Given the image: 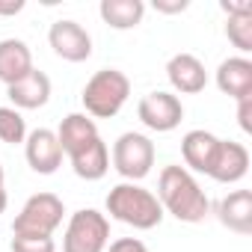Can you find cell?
<instances>
[{
    "label": "cell",
    "instance_id": "28",
    "mask_svg": "<svg viewBox=\"0 0 252 252\" xmlns=\"http://www.w3.org/2000/svg\"><path fill=\"white\" fill-rule=\"evenodd\" d=\"M6 205H9V196H6V190H3V187H0V214L6 211Z\"/></svg>",
    "mask_w": 252,
    "mask_h": 252
},
{
    "label": "cell",
    "instance_id": "11",
    "mask_svg": "<svg viewBox=\"0 0 252 252\" xmlns=\"http://www.w3.org/2000/svg\"><path fill=\"white\" fill-rule=\"evenodd\" d=\"M249 172V152L240 143L231 140H220V149L214 155V163L208 169V175L220 184H237L243 175Z\"/></svg>",
    "mask_w": 252,
    "mask_h": 252
},
{
    "label": "cell",
    "instance_id": "10",
    "mask_svg": "<svg viewBox=\"0 0 252 252\" xmlns=\"http://www.w3.org/2000/svg\"><path fill=\"white\" fill-rule=\"evenodd\" d=\"M166 77L172 83L175 92L181 95H196L208 86V71H205V63L193 54H175L169 63H166Z\"/></svg>",
    "mask_w": 252,
    "mask_h": 252
},
{
    "label": "cell",
    "instance_id": "7",
    "mask_svg": "<svg viewBox=\"0 0 252 252\" xmlns=\"http://www.w3.org/2000/svg\"><path fill=\"white\" fill-rule=\"evenodd\" d=\"M137 116H140V122L146 125L149 131L169 134V131L178 128L181 119H184V104H181L178 95H172V92H160V89H158V92H149V95L140 101Z\"/></svg>",
    "mask_w": 252,
    "mask_h": 252
},
{
    "label": "cell",
    "instance_id": "13",
    "mask_svg": "<svg viewBox=\"0 0 252 252\" xmlns=\"http://www.w3.org/2000/svg\"><path fill=\"white\" fill-rule=\"evenodd\" d=\"M68 160H71L74 175L83 181H101L110 169V152H107V143L101 140V134L95 140H89L86 146H80L77 152H71Z\"/></svg>",
    "mask_w": 252,
    "mask_h": 252
},
{
    "label": "cell",
    "instance_id": "2",
    "mask_svg": "<svg viewBox=\"0 0 252 252\" xmlns=\"http://www.w3.org/2000/svg\"><path fill=\"white\" fill-rule=\"evenodd\" d=\"M107 214L131 228H140V231H149V228L160 225V220H163V208H160L158 196L134 181L116 184L107 193Z\"/></svg>",
    "mask_w": 252,
    "mask_h": 252
},
{
    "label": "cell",
    "instance_id": "19",
    "mask_svg": "<svg viewBox=\"0 0 252 252\" xmlns=\"http://www.w3.org/2000/svg\"><path fill=\"white\" fill-rule=\"evenodd\" d=\"M101 21L110 24L113 30H131L143 21L146 15V3L143 0H101Z\"/></svg>",
    "mask_w": 252,
    "mask_h": 252
},
{
    "label": "cell",
    "instance_id": "15",
    "mask_svg": "<svg viewBox=\"0 0 252 252\" xmlns=\"http://www.w3.org/2000/svg\"><path fill=\"white\" fill-rule=\"evenodd\" d=\"M33 51L27 48V42L21 39H3L0 42V83H18L21 77H27L33 71Z\"/></svg>",
    "mask_w": 252,
    "mask_h": 252
},
{
    "label": "cell",
    "instance_id": "29",
    "mask_svg": "<svg viewBox=\"0 0 252 252\" xmlns=\"http://www.w3.org/2000/svg\"><path fill=\"white\" fill-rule=\"evenodd\" d=\"M0 187H3V166H0Z\"/></svg>",
    "mask_w": 252,
    "mask_h": 252
},
{
    "label": "cell",
    "instance_id": "20",
    "mask_svg": "<svg viewBox=\"0 0 252 252\" xmlns=\"http://www.w3.org/2000/svg\"><path fill=\"white\" fill-rule=\"evenodd\" d=\"M27 140V122L15 107H0V143L18 146Z\"/></svg>",
    "mask_w": 252,
    "mask_h": 252
},
{
    "label": "cell",
    "instance_id": "24",
    "mask_svg": "<svg viewBox=\"0 0 252 252\" xmlns=\"http://www.w3.org/2000/svg\"><path fill=\"white\" fill-rule=\"evenodd\" d=\"M110 252H149V249H146V243L137 240V237H119V240L110 243Z\"/></svg>",
    "mask_w": 252,
    "mask_h": 252
},
{
    "label": "cell",
    "instance_id": "3",
    "mask_svg": "<svg viewBox=\"0 0 252 252\" xmlns=\"http://www.w3.org/2000/svg\"><path fill=\"white\" fill-rule=\"evenodd\" d=\"M128 95H131L128 74L119 71V68H101V71H95L86 80L80 98H83V107H86L89 116H95V119H113L125 107Z\"/></svg>",
    "mask_w": 252,
    "mask_h": 252
},
{
    "label": "cell",
    "instance_id": "9",
    "mask_svg": "<svg viewBox=\"0 0 252 252\" xmlns=\"http://www.w3.org/2000/svg\"><path fill=\"white\" fill-rule=\"evenodd\" d=\"M24 155H27V163L33 172L54 175L63 163V146L57 140V131H48V128L30 131L24 140Z\"/></svg>",
    "mask_w": 252,
    "mask_h": 252
},
{
    "label": "cell",
    "instance_id": "21",
    "mask_svg": "<svg viewBox=\"0 0 252 252\" xmlns=\"http://www.w3.org/2000/svg\"><path fill=\"white\" fill-rule=\"evenodd\" d=\"M225 36L240 54H249L252 51V12L249 15H228Z\"/></svg>",
    "mask_w": 252,
    "mask_h": 252
},
{
    "label": "cell",
    "instance_id": "14",
    "mask_svg": "<svg viewBox=\"0 0 252 252\" xmlns=\"http://www.w3.org/2000/svg\"><path fill=\"white\" fill-rule=\"evenodd\" d=\"M217 86L222 95L240 101L252 95V63L246 57H228L217 68Z\"/></svg>",
    "mask_w": 252,
    "mask_h": 252
},
{
    "label": "cell",
    "instance_id": "22",
    "mask_svg": "<svg viewBox=\"0 0 252 252\" xmlns=\"http://www.w3.org/2000/svg\"><path fill=\"white\" fill-rule=\"evenodd\" d=\"M12 252H57L54 237H12Z\"/></svg>",
    "mask_w": 252,
    "mask_h": 252
},
{
    "label": "cell",
    "instance_id": "26",
    "mask_svg": "<svg viewBox=\"0 0 252 252\" xmlns=\"http://www.w3.org/2000/svg\"><path fill=\"white\" fill-rule=\"evenodd\" d=\"M222 12L225 15H249L252 12V3L246 0V3H231V0H225L222 3Z\"/></svg>",
    "mask_w": 252,
    "mask_h": 252
},
{
    "label": "cell",
    "instance_id": "8",
    "mask_svg": "<svg viewBox=\"0 0 252 252\" xmlns=\"http://www.w3.org/2000/svg\"><path fill=\"white\" fill-rule=\"evenodd\" d=\"M48 42L57 57L65 63H83L92 57V36L77 24V21H54L48 30Z\"/></svg>",
    "mask_w": 252,
    "mask_h": 252
},
{
    "label": "cell",
    "instance_id": "18",
    "mask_svg": "<svg viewBox=\"0 0 252 252\" xmlns=\"http://www.w3.org/2000/svg\"><path fill=\"white\" fill-rule=\"evenodd\" d=\"M95 137H98V125H95V119H89L86 113H71V116H65L63 125H60V131H57V140H60V146H63V155L77 152L80 146H86V143L95 140Z\"/></svg>",
    "mask_w": 252,
    "mask_h": 252
},
{
    "label": "cell",
    "instance_id": "6",
    "mask_svg": "<svg viewBox=\"0 0 252 252\" xmlns=\"http://www.w3.org/2000/svg\"><path fill=\"white\" fill-rule=\"evenodd\" d=\"M155 166V143L146 134L128 131L113 143V169L128 178V181H143Z\"/></svg>",
    "mask_w": 252,
    "mask_h": 252
},
{
    "label": "cell",
    "instance_id": "25",
    "mask_svg": "<svg viewBox=\"0 0 252 252\" xmlns=\"http://www.w3.org/2000/svg\"><path fill=\"white\" fill-rule=\"evenodd\" d=\"M187 6H190L187 0H155V9L163 12V15H178V12H184Z\"/></svg>",
    "mask_w": 252,
    "mask_h": 252
},
{
    "label": "cell",
    "instance_id": "5",
    "mask_svg": "<svg viewBox=\"0 0 252 252\" xmlns=\"http://www.w3.org/2000/svg\"><path fill=\"white\" fill-rule=\"evenodd\" d=\"M107 243H110V220L101 211L83 208L71 214L63 234V252H104Z\"/></svg>",
    "mask_w": 252,
    "mask_h": 252
},
{
    "label": "cell",
    "instance_id": "16",
    "mask_svg": "<svg viewBox=\"0 0 252 252\" xmlns=\"http://www.w3.org/2000/svg\"><path fill=\"white\" fill-rule=\"evenodd\" d=\"M217 217L228 231L249 234L252 231V190H231L228 196H222Z\"/></svg>",
    "mask_w": 252,
    "mask_h": 252
},
{
    "label": "cell",
    "instance_id": "17",
    "mask_svg": "<svg viewBox=\"0 0 252 252\" xmlns=\"http://www.w3.org/2000/svg\"><path fill=\"white\" fill-rule=\"evenodd\" d=\"M217 149H220V137H214L211 131H190V134H184V140H181L184 163H187L190 169H196V172H205V175H208V169H211V163H214Z\"/></svg>",
    "mask_w": 252,
    "mask_h": 252
},
{
    "label": "cell",
    "instance_id": "1",
    "mask_svg": "<svg viewBox=\"0 0 252 252\" xmlns=\"http://www.w3.org/2000/svg\"><path fill=\"white\" fill-rule=\"evenodd\" d=\"M158 202L178 222H202L208 217V196L184 166H163L160 169Z\"/></svg>",
    "mask_w": 252,
    "mask_h": 252
},
{
    "label": "cell",
    "instance_id": "27",
    "mask_svg": "<svg viewBox=\"0 0 252 252\" xmlns=\"http://www.w3.org/2000/svg\"><path fill=\"white\" fill-rule=\"evenodd\" d=\"M24 9V0H6V3H0V15H15Z\"/></svg>",
    "mask_w": 252,
    "mask_h": 252
},
{
    "label": "cell",
    "instance_id": "12",
    "mask_svg": "<svg viewBox=\"0 0 252 252\" xmlns=\"http://www.w3.org/2000/svg\"><path fill=\"white\" fill-rule=\"evenodd\" d=\"M6 95L12 101V107L21 113V110H39L51 101V77L39 68H33L27 77H21L18 83L6 86Z\"/></svg>",
    "mask_w": 252,
    "mask_h": 252
},
{
    "label": "cell",
    "instance_id": "23",
    "mask_svg": "<svg viewBox=\"0 0 252 252\" xmlns=\"http://www.w3.org/2000/svg\"><path fill=\"white\" fill-rule=\"evenodd\" d=\"M237 122H240L243 134H252V95L237 101Z\"/></svg>",
    "mask_w": 252,
    "mask_h": 252
},
{
    "label": "cell",
    "instance_id": "4",
    "mask_svg": "<svg viewBox=\"0 0 252 252\" xmlns=\"http://www.w3.org/2000/svg\"><path fill=\"white\" fill-rule=\"evenodd\" d=\"M63 199L54 193H36L24 202L21 214L12 222L15 237H54V231L63 222Z\"/></svg>",
    "mask_w": 252,
    "mask_h": 252
}]
</instances>
